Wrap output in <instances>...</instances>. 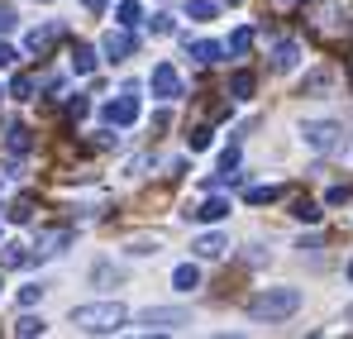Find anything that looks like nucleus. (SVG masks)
I'll return each instance as SVG.
<instances>
[{
  "instance_id": "obj_1",
  "label": "nucleus",
  "mask_w": 353,
  "mask_h": 339,
  "mask_svg": "<svg viewBox=\"0 0 353 339\" xmlns=\"http://www.w3.org/2000/svg\"><path fill=\"white\" fill-rule=\"evenodd\" d=\"M124 320H129V311L119 301H91V306L72 311V325L86 335H115V330H124Z\"/></svg>"
},
{
  "instance_id": "obj_2",
  "label": "nucleus",
  "mask_w": 353,
  "mask_h": 339,
  "mask_svg": "<svg viewBox=\"0 0 353 339\" xmlns=\"http://www.w3.org/2000/svg\"><path fill=\"white\" fill-rule=\"evenodd\" d=\"M296 311H301V291L296 287H268V291H258L248 301V316L253 320H287Z\"/></svg>"
},
{
  "instance_id": "obj_3",
  "label": "nucleus",
  "mask_w": 353,
  "mask_h": 339,
  "mask_svg": "<svg viewBox=\"0 0 353 339\" xmlns=\"http://www.w3.org/2000/svg\"><path fill=\"white\" fill-rule=\"evenodd\" d=\"M186 325H191V311H181V306H153V311L139 316V330L143 335H176Z\"/></svg>"
},
{
  "instance_id": "obj_4",
  "label": "nucleus",
  "mask_w": 353,
  "mask_h": 339,
  "mask_svg": "<svg viewBox=\"0 0 353 339\" xmlns=\"http://www.w3.org/2000/svg\"><path fill=\"white\" fill-rule=\"evenodd\" d=\"M105 124L110 129H134L139 124V86H124L115 101L105 106Z\"/></svg>"
},
{
  "instance_id": "obj_5",
  "label": "nucleus",
  "mask_w": 353,
  "mask_h": 339,
  "mask_svg": "<svg viewBox=\"0 0 353 339\" xmlns=\"http://www.w3.org/2000/svg\"><path fill=\"white\" fill-rule=\"evenodd\" d=\"M134 48H139V39H134V29H110L105 39H101V53H105V62H124V57H134Z\"/></svg>"
},
{
  "instance_id": "obj_6",
  "label": "nucleus",
  "mask_w": 353,
  "mask_h": 339,
  "mask_svg": "<svg viewBox=\"0 0 353 339\" xmlns=\"http://www.w3.org/2000/svg\"><path fill=\"white\" fill-rule=\"evenodd\" d=\"M148 86H153L158 101H176V96H181V77H176L172 62H158V67L148 72Z\"/></svg>"
},
{
  "instance_id": "obj_7",
  "label": "nucleus",
  "mask_w": 353,
  "mask_h": 339,
  "mask_svg": "<svg viewBox=\"0 0 353 339\" xmlns=\"http://www.w3.org/2000/svg\"><path fill=\"white\" fill-rule=\"evenodd\" d=\"M301 134H305L310 148H325V153H330V148H339V134H344V129H339L334 119H310Z\"/></svg>"
},
{
  "instance_id": "obj_8",
  "label": "nucleus",
  "mask_w": 353,
  "mask_h": 339,
  "mask_svg": "<svg viewBox=\"0 0 353 339\" xmlns=\"http://www.w3.org/2000/svg\"><path fill=\"white\" fill-rule=\"evenodd\" d=\"M186 220H196V225H220V220H230V201H225V196H205L201 206H186Z\"/></svg>"
},
{
  "instance_id": "obj_9",
  "label": "nucleus",
  "mask_w": 353,
  "mask_h": 339,
  "mask_svg": "<svg viewBox=\"0 0 353 339\" xmlns=\"http://www.w3.org/2000/svg\"><path fill=\"white\" fill-rule=\"evenodd\" d=\"M67 244H72V229H43L34 249H39V258H58Z\"/></svg>"
},
{
  "instance_id": "obj_10",
  "label": "nucleus",
  "mask_w": 353,
  "mask_h": 339,
  "mask_svg": "<svg viewBox=\"0 0 353 339\" xmlns=\"http://www.w3.org/2000/svg\"><path fill=\"white\" fill-rule=\"evenodd\" d=\"M58 24H43V29H29V34H24V48H29V53H48V48H53V43H58Z\"/></svg>"
},
{
  "instance_id": "obj_11",
  "label": "nucleus",
  "mask_w": 353,
  "mask_h": 339,
  "mask_svg": "<svg viewBox=\"0 0 353 339\" xmlns=\"http://www.w3.org/2000/svg\"><path fill=\"white\" fill-rule=\"evenodd\" d=\"M186 57H191V62H201V67H210V62H220V57H225V48H220V43H210V39H196V43L186 39Z\"/></svg>"
},
{
  "instance_id": "obj_12",
  "label": "nucleus",
  "mask_w": 353,
  "mask_h": 339,
  "mask_svg": "<svg viewBox=\"0 0 353 339\" xmlns=\"http://www.w3.org/2000/svg\"><path fill=\"white\" fill-rule=\"evenodd\" d=\"M296 62H301V43H296V39H282V43L272 48V67H277V72H292Z\"/></svg>"
},
{
  "instance_id": "obj_13",
  "label": "nucleus",
  "mask_w": 353,
  "mask_h": 339,
  "mask_svg": "<svg viewBox=\"0 0 353 339\" xmlns=\"http://www.w3.org/2000/svg\"><path fill=\"white\" fill-rule=\"evenodd\" d=\"M5 148H10L14 158H24V153L34 148V139H29V124H10V129H5Z\"/></svg>"
},
{
  "instance_id": "obj_14",
  "label": "nucleus",
  "mask_w": 353,
  "mask_h": 339,
  "mask_svg": "<svg viewBox=\"0 0 353 339\" xmlns=\"http://www.w3.org/2000/svg\"><path fill=\"white\" fill-rule=\"evenodd\" d=\"M225 249H230V239H225V234H201V239L191 244V253H196V258H220Z\"/></svg>"
},
{
  "instance_id": "obj_15",
  "label": "nucleus",
  "mask_w": 353,
  "mask_h": 339,
  "mask_svg": "<svg viewBox=\"0 0 353 339\" xmlns=\"http://www.w3.org/2000/svg\"><path fill=\"white\" fill-rule=\"evenodd\" d=\"M172 287L176 291H196V287H201V268H196V263H176Z\"/></svg>"
},
{
  "instance_id": "obj_16",
  "label": "nucleus",
  "mask_w": 353,
  "mask_h": 339,
  "mask_svg": "<svg viewBox=\"0 0 353 339\" xmlns=\"http://www.w3.org/2000/svg\"><path fill=\"white\" fill-rule=\"evenodd\" d=\"M72 72H77V77H91V72H96V48L77 43V53H72Z\"/></svg>"
},
{
  "instance_id": "obj_17",
  "label": "nucleus",
  "mask_w": 353,
  "mask_h": 339,
  "mask_svg": "<svg viewBox=\"0 0 353 339\" xmlns=\"http://www.w3.org/2000/svg\"><path fill=\"white\" fill-rule=\"evenodd\" d=\"M0 263H5V268H24V263H29V249H24L19 239H10L5 253H0Z\"/></svg>"
},
{
  "instance_id": "obj_18",
  "label": "nucleus",
  "mask_w": 353,
  "mask_h": 339,
  "mask_svg": "<svg viewBox=\"0 0 353 339\" xmlns=\"http://www.w3.org/2000/svg\"><path fill=\"white\" fill-rule=\"evenodd\" d=\"M230 96H234V101H248V96H253V72H234V77H230Z\"/></svg>"
},
{
  "instance_id": "obj_19",
  "label": "nucleus",
  "mask_w": 353,
  "mask_h": 339,
  "mask_svg": "<svg viewBox=\"0 0 353 339\" xmlns=\"http://www.w3.org/2000/svg\"><path fill=\"white\" fill-rule=\"evenodd\" d=\"M34 86H39V81H34L29 72H19V77L10 81V96H14V101H34Z\"/></svg>"
},
{
  "instance_id": "obj_20",
  "label": "nucleus",
  "mask_w": 353,
  "mask_h": 339,
  "mask_svg": "<svg viewBox=\"0 0 353 339\" xmlns=\"http://www.w3.org/2000/svg\"><path fill=\"white\" fill-rule=\"evenodd\" d=\"M14 335H19V339L43 335V316H19V320H14Z\"/></svg>"
},
{
  "instance_id": "obj_21",
  "label": "nucleus",
  "mask_w": 353,
  "mask_h": 339,
  "mask_svg": "<svg viewBox=\"0 0 353 339\" xmlns=\"http://www.w3.org/2000/svg\"><path fill=\"white\" fill-rule=\"evenodd\" d=\"M186 148H191V153H205V148H210V124H196V129L186 134Z\"/></svg>"
},
{
  "instance_id": "obj_22",
  "label": "nucleus",
  "mask_w": 353,
  "mask_h": 339,
  "mask_svg": "<svg viewBox=\"0 0 353 339\" xmlns=\"http://www.w3.org/2000/svg\"><path fill=\"white\" fill-rule=\"evenodd\" d=\"M282 196V186H248V206H272Z\"/></svg>"
},
{
  "instance_id": "obj_23",
  "label": "nucleus",
  "mask_w": 353,
  "mask_h": 339,
  "mask_svg": "<svg viewBox=\"0 0 353 339\" xmlns=\"http://www.w3.org/2000/svg\"><path fill=\"white\" fill-rule=\"evenodd\" d=\"M248 48H253V29H234V34H230V48H225V53L243 57V53H248Z\"/></svg>"
},
{
  "instance_id": "obj_24",
  "label": "nucleus",
  "mask_w": 353,
  "mask_h": 339,
  "mask_svg": "<svg viewBox=\"0 0 353 339\" xmlns=\"http://www.w3.org/2000/svg\"><path fill=\"white\" fill-rule=\"evenodd\" d=\"M139 19H143V10H139L134 0H124V5H119V10H115V24H124V29H134Z\"/></svg>"
},
{
  "instance_id": "obj_25",
  "label": "nucleus",
  "mask_w": 353,
  "mask_h": 339,
  "mask_svg": "<svg viewBox=\"0 0 353 339\" xmlns=\"http://www.w3.org/2000/svg\"><path fill=\"white\" fill-rule=\"evenodd\" d=\"M292 215H296V220H305V225H315V220H320V206H315V201H296Z\"/></svg>"
},
{
  "instance_id": "obj_26",
  "label": "nucleus",
  "mask_w": 353,
  "mask_h": 339,
  "mask_svg": "<svg viewBox=\"0 0 353 339\" xmlns=\"http://www.w3.org/2000/svg\"><path fill=\"white\" fill-rule=\"evenodd\" d=\"M186 14L191 19H215V5L210 0H186Z\"/></svg>"
},
{
  "instance_id": "obj_27",
  "label": "nucleus",
  "mask_w": 353,
  "mask_h": 339,
  "mask_svg": "<svg viewBox=\"0 0 353 339\" xmlns=\"http://www.w3.org/2000/svg\"><path fill=\"white\" fill-rule=\"evenodd\" d=\"M148 29H153V34H172V29H176V19L168 14V10H158V14L148 19Z\"/></svg>"
},
{
  "instance_id": "obj_28",
  "label": "nucleus",
  "mask_w": 353,
  "mask_h": 339,
  "mask_svg": "<svg viewBox=\"0 0 353 339\" xmlns=\"http://www.w3.org/2000/svg\"><path fill=\"white\" fill-rule=\"evenodd\" d=\"M344 201H353V186H330L325 191V206H344Z\"/></svg>"
},
{
  "instance_id": "obj_29",
  "label": "nucleus",
  "mask_w": 353,
  "mask_h": 339,
  "mask_svg": "<svg viewBox=\"0 0 353 339\" xmlns=\"http://www.w3.org/2000/svg\"><path fill=\"white\" fill-rule=\"evenodd\" d=\"M129 253H134V258H148V253H158V239H134Z\"/></svg>"
},
{
  "instance_id": "obj_30",
  "label": "nucleus",
  "mask_w": 353,
  "mask_h": 339,
  "mask_svg": "<svg viewBox=\"0 0 353 339\" xmlns=\"http://www.w3.org/2000/svg\"><path fill=\"white\" fill-rule=\"evenodd\" d=\"M39 301H43V287L39 282H29L24 291H19V306H39Z\"/></svg>"
},
{
  "instance_id": "obj_31",
  "label": "nucleus",
  "mask_w": 353,
  "mask_h": 339,
  "mask_svg": "<svg viewBox=\"0 0 353 339\" xmlns=\"http://www.w3.org/2000/svg\"><path fill=\"white\" fill-rule=\"evenodd\" d=\"M29 211H34V206H29V201H14V206H10V211H5V215H10V220H14V225H24V220H29Z\"/></svg>"
},
{
  "instance_id": "obj_32",
  "label": "nucleus",
  "mask_w": 353,
  "mask_h": 339,
  "mask_svg": "<svg viewBox=\"0 0 353 339\" xmlns=\"http://www.w3.org/2000/svg\"><path fill=\"white\" fill-rule=\"evenodd\" d=\"M234 168H239V148H234V144H230V148L220 153V172H234Z\"/></svg>"
},
{
  "instance_id": "obj_33",
  "label": "nucleus",
  "mask_w": 353,
  "mask_h": 339,
  "mask_svg": "<svg viewBox=\"0 0 353 339\" xmlns=\"http://www.w3.org/2000/svg\"><path fill=\"white\" fill-rule=\"evenodd\" d=\"M67 110H72V119H81V115L91 110V101H86V96H72V101H67Z\"/></svg>"
},
{
  "instance_id": "obj_34",
  "label": "nucleus",
  "mask_w": 353,
  "mask_h": 339,
  "mask_svg": "<svg viewBox=\"0 0 353 339\" xmlns=\"http://www.w3.org/2000/svg\"><path fill=\"white\" fill-rule=\"evenodd\" d=\"M14 57H19V53H14L10 43H0V72H5V67H14Z\"/></svg>"
},
{
  "instance_id": "obj_35",
  "label": "nucleus",
  "mask_w": 353,
  "mask_h": 339,
  "mask_svg": "<svg viewBox=\"0 0 353 339\" xmlns=\"http://www.w3.org/2000/svg\"><path fill=\"white\" fill-rule=\"evenodd\" d=\"M81 5H86V10H91V14H101V10H105V5H110V0H81Z\"/></svg>"
},
{
  "instance_id": "obj_36",
  "label": "nucleus",
  "mask_w": 353,
  "mask_h": 339,
  "mask_svg": "<svg viewBox=\"0 0 353 339\" xmlns=\"http://www.w3.org/2000/svg\"><path fill=\"white\" fill-rule=\"evenodd\" d=\"M39 5H53V0H39Z\"/></svg>"
},
{
  "instance_id": "obj_37",
  "label": "nucleus",
  "mask_w": 353,
  "mask_h": 339,
  "mask_svg": "<svg viewBox=\"0 0 353 339\" xmlns=\"http://www.w3.org/2000/svg\"><path fill=\"white\" fill-rule=\"evenodd\" d=\"M287 5H301V0H287Z\"/></svg>"
},
{
  "instance_id": "obj_38",
  "label": "nucleus",
  "mask_w": 353,
  "mask_h": 339,
  "mask_svg": "<svg viewBox=\"0 0 353 339\" xmlns=\"http://www.w3.org/2000/svg\"><path fill=\"white\" fill-rule=\"evenodd\" d=\"M349 278H353V263H349Z\"/></svg>"
},
{
  "instance_id": "obj_39",
  "label": "nucleus",
  "mask_w": 353,
  "mask_h": 339,
  "mask_svg": "<svg viewBox=\"0 0 353 339\" xmlns=\"http://www.w3.org/2000/svg\"><path fill=\"white\" fill-rule=\"evenodd\" d=\"M230 5H239V0H230Z\"/></svg>"
},
{
  "instance_id": "obj_40",
  "label": "nucleus",
  "mask_w": 353,
  "mask_h": 339,
  "mask_svg": "<svg viewBox=\"0 0 353 339\" xmlns=\"http://www.w3.org/2000/svg\"><path fill=\"white\" fill-rule=\"evenodd\" d=\"M0 96H5V91H0Z\"/></svg>"
}]
</instances>
